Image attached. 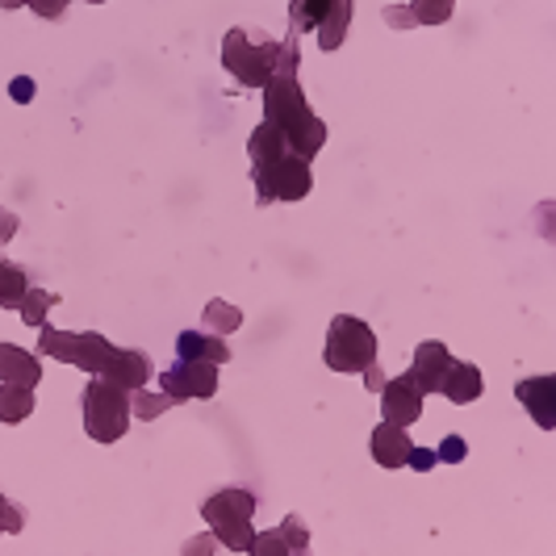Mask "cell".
<instances>
[{"instance_id":"1","label":"cell","mask_w":556,"mask_h":556,"mask_svg":"<svg viewBox=\"0 0 556 556\" xmlns=\"http://www.w3.org/2000/svg\"><path fill=\"white\" fill-rule=\"evenodd\" d=\"M38 352L55 356L63 364H76L92 377H110L126 390H139L151 381V361L135 348H113L105 334L97 331H55V327H38Z\"/></svg>"},{"instance_id":"2","label":"cell","mask_w":556,"mask_h":556,"mask_svg":"<svg viewBox=\"0 0 556 556\" xmlns=\"http://www.w3.org/2000/svg\"><path fill=\"white\" fill-rule=\"evenodd\" d=\"M264 126L306 164L327 142V122L309 110L298 72H285V76H273L264 84Z\"/></svg>"},{"instance_id":"3","label":"cell","mask_w":556,"mask_h":556,"mask_svg":"<svg viewBox=\"0 0 556 556\" xmlns=\"http://www.w3.org/2000/svg\"><path fill=\"white\" fill-rule=\"evenodd\" d=\"M248 151H251L255 197H260L264 205H273V201H302V197L309 193V185H314L309 164L306 160H298V155H293V151H289L264 122L251 130Z\"/></svg>"},{"instance_id":"4","label":"cell","mask_w":556,"mask_h":556,"mask_svg":"<svg viewBox=\"0 0 556 556\" xmlns=\"http://www.w3.org/2000/svg\"><path fill=\"white\" fill-rule=\"evenodd\" d=\"M302 63V47L298 38H280V42H255L248 29H230L223 38V67L243 84V88H264L273 76L298 72Z\"/></svg>"},{"instance_id":"5","label":"cell","mask_w":556,"mask_h":556,"mask_svg":"<svg viewBox=\"0 0 556 556\" xmlns=\"http://www.w3.org/2000/svg\"><path fill=\"white\" fill-rule=\"evenodd\" d=\"M84 431L97 440V444H117L122 435H126V427H130V390L126 386H117L110 377H97V381H88V390H84Z\"/></svg>"},{"instance_id":"6","label":"cell","mask_w":556,"mask_h":556,"mask_svg":"<svg viewBox=\"0 0 556 556\" xmlns=\"http://www.w3.org/2000/svg\"><path fill=\"white\" fill-rule=\"evenodd\" d=\"M251 515H255V494L239 490V485L210 494L205 506H201V519L214 528V535L223 540V548H230V553H248L251 535H255L251 531Z\"/></svg>"},{"instance_id":"7","label":"cell","mask_w":556,"mask_h":556,"mask_svg":"<svg viewBox=\"0 0 556 556\" xmlns=\"http://www.w3.org/2000/svg\"><path fill=\"white\" fill-rule=\"evenodd\" d=\"M327 368L334 372H364L368 364H377V334L364 318H352V314H339L327 331Z\"/></svg>"},{"instance_id":"8","label":"cell","mask_w":556,"mask_h":556,"mask_svg":"<svg viewBox=\"0 0 556 556\" xmlns=\"http://www.w3.org/2000/svg\"><path fill=\"white\" fill-rule=\"evenodd\" d=\"M289 22L298 34H318L323 51H339L352 29V0H289Z\"/></svg>"},{"instance_id":"9","label":"cell","mask_w":556,"mask_h":556,"mask_svg":"<svg viewBox=\"0 0 556 556\" xmlns=\"http://www.w3.org/2000/svg\"><path fill=\"white\" fill-rule=\"evenodd\" d=\"M160 390L172 402H205L218 393V364L214 361H180L160 372Z\"/></svg>"},{"instance_id":"10","label":"cell","mask_w":556,"mask_h":556,"mask_svg":"<svg viewBox=\"0 0 556 556\" xmlns=\"http://www.w3.org/2000/svg\"><path fill=\"white\" fill-rule=\"evenodd\" d=\"M422 402H427V393L415 381V372H402V377L381 386V415H386V422L410 427V422L422 418Z\"/></svg>"},{"instance_id":"11","label":"cell","mask_w":556,"mask_h":556,"mask_svg":"<svg viewBox=\"0 0 556 556\" xmlns=\"http://www.w3.org/2000/svg\"><path fill=\"white\" fill-rule=\"evenodd\" d=\"M309 548V528L298 519V515H289L280 528L264 531V535H251L248 553L255 556H298Z\"/></svg>"},{"instance_id":"12","label":"cell","mask_w":556,"mask_h":556,"mask_svg":"<svg viewBox=\"0 0 556 556\" xmlns=\"http://www.w3.org/2000/svg\"><path fill=\"white\" fill-rule=\"evenodd\" d=\"M452 9H456V0H410L406 9H397V4H386V9H381V17H386L393 29L444 26L447 17H452Z\"/></svg>"},{"instance_id":"13","label":"cell","mask_w":556,"mask_h":556,"mask_svg":"<svg viewBox=\"0 0 556 556\" xmlns=\"http://www.w3.org/2000/svg\"><path fill=\"white\" fill-rule=\"evenodd\" d=\"M515 397L528 406V415L535 418V427L553 431L556 427V377H531L515 386Z\"/></svg>"},{"instance_id":"14","label":"cell","mask_w":556,"mask_h":556,"mask_svg":"<svg viewBox=\"0 0 556 556\" xmlns=\"http://www.w3.org/2000/svg\"><path fill=\"white\" fill-rule=\"evenodd\" d=\"M481 390H485V381H481V368L469 361H452L444 368V377H440V390L447 402H456V406H469V402H477L481 397Z\"/></svg>"},{"instance_id":"15","label":"cell","mask_w":556,"mask_h":556,"mask_svg":"<svg viewBox=\"0 0 556 556\" xmlns=\"http://www.w3.org/2000/svg\"><path fill=\"white\" fill-rule=\"evenodd\" d=\"M410 435H406V427H397V422H381L377 431H372V460L381 465V469H406V456H410Z\"/></svg>"},{"instance_id":"16","label":"cell","mask_w":556,"mask_h":556,"mask_svg":"<svg viewBox=\"0 0 556 556\" xmlns=\"http://www.w3.org/2000/svg\"><path fill=\"white\" fill-rule=\"evenodd\" d=\"M447 364H452V352H447L444 343H435V339H431V343H418L410 372H415V381L422 386V393L440 390V377H444Z\"/></svg>"},{"instance_id":"17","label":"cell","mask_w":556,"mask_h":556,"mask_svg":"<svg viewBox=\"0 0 556 556\" xmlns=\"http://www.w3.org/2000/svg\"><path fill=\"white\" fill-rule=\"evenodd\" d=\"M0 381L34 390V386L42 381V368H38V361H34L29 352H22L17 343H0Z\"/></svg>"},{"instance_id":"18","label":"cell","mask_w":556,"mask_h":556,"mask_svg":"<svg viewBox=\"0 0 556 556\" xmlns=\"http://www.w3.org/2000/svg\"><path fill=\"white\" fill-rule=\"evenodd\" d=\"M176 356H180V361H214V364H226V361H230V348H226L223 334L185 331V334H176Z\"/></svg>"},{"instance_id":"19","label":"cell","mask_w":556,"mask_h":556,"mask_svg":"<svg viewBox=\"0 0 556 556\" xmlns=\"http://www.w3.org/2000/svg\"><path fill=\"white\" fill-rule=\"evenodd\" d=\"M34 415V390L0 381V422H22Z\"/></svg>"},{"instance_id":"20","label":"cell","mask_w":556,"mask_h":556,"mask_svg":"<svg viewBox=\"0 0 556 556\" xmlns=\"http://www.w3.org/2000/svg\"><path fill=\"white\" fill-rule=\"evenodd\" d=\"M26 289H29V285H26V268L0 255V306L17 309V306H22V298H26Z\"/></svg>"},{"instance_id":"21","label":"cell","mask_w":556,"mask_h":556,"mask_svg":"<svg viewBox=\"0 0 556 556\" xmlns=\"http://www.w3.org/2000/svg\"><path fill=\"white\" fill-rule=\"evenodd\" d=\"M205 327H210L214 334H235L239 327H243V309L218 298V302H210V306H205Z\"/></svg>"},{"instance_id":"22","label":"cell","mask_w":556,"mask_h":556,"mask_svg":"<svg viewBox=\"0 0 556 556\" xmlns=\"http://www.w3.org/2000/svg\"><path fill=\"white\" fill-rule=\"evenodd\" d=\"M55 302L59 298L55 293H47V289H26V298H22L17 314H22L26 327H42V323H47V309L55 306Z\"/></svg>"},{"instance_id":"23","label":"cell","mask_w":556,"mask_h":556,"mask_svg":"<svg viewBox=\"0 0 556 556\" xmlns=\"http://www.w3.org/2000/svg\"><path fill=\"white\" fill-rule=\"evenodd\" d=\"M172 406H176V402H172L164 390L151 393L147 386L130 390V415H135V418H155V415H164V410H172Z\"/></svg>"},{"instance_id":"24","label":"cell","mask_w":556,"mask_h":556,"mask_svg":"<svg viewBox=\"0 0 556 556\" xmlns=\"http://www.w3.org/2000/svg\"><path fill=\"white\" fill-rule=\"evenodd\" d=\"M22 4H29V9H34L38 17H47V22H59L72 0H0V9H22Z\"/></svg>"},{"instance_id":"25","label":"cell","mask_w":556,"mask_h":556,"mask_svg":"<svg viewBox=\"0 0 556 556\" xmlns=\"http://www.w3.org/2000/svg\"><path fill=\"white\" fill-rule=\"evenodd\" d=\"M22 528H26V510H22V506H13V502L0 494V535L22 531Z\"/></svg>"},{"instance_id":"26","label":"cell","mask_w":556,"mask_h":556,"mask_svg":"<svg viewBox=\"0 0 556 556\" xmlns=\"http://www.w3.org/2000/svg\"><path fill=\"white\" fill-rule=\"evenodd\" d=\"M469 456V444L460 440V435H447L444 444H440V452H435V460H447V465H456V460H465Z\"/></svg>"},{"instance_id":"27","label":"cell","mask_w":556,"mask_h":556,"mask_svg":"<svg viewBox=\"0 0 556 556\" xmlns=\"http://www.w3.org/2000/svg\"><path fill=\"white\" fill-rule=\"evenodd\" d=\"M406 465H410V469H418V473H427V469H435V452H431V447H410Z\"/></svg>"},{"instance_id":"28","label":"cell","mask_w":556,"mask_h":556,"mask_svg":"<svg viewBox=\"0 0 556 556\" xmlns=\"http://www.w3.org/2000/svg\"><path fill=\"white\" fill-rule=\"evenodd\" d=\"M9 92H13V101L29 105V101H34V80H29V76H17V80L9 84Z\"/></svg>"},{"instance_id":"29","label":"cell","mask_w":556,"mask_h":556,"mask_svg":"<svg viewBox=\"0 0 556 556\" xmlns=\"http://www.w3.org/2000/svg\"><path fill=\"white\" fill-rule=\"evenodd\" d=\"M17 214H13V210H0V243H9V239H13V235H17Z\"/></svg>"},{"instance_id":"30","label":"cell","mask_w":556,"mask_h":556,"mask_svg":"<svg viewBox=\"0 0 556 556\" xmlns=\"http://www.w3.org/2000/svg\"><path fill=\"white\" fill-rule=\"evenodd\" d=\"M364 381H368V390H372V393H381V386H386V372H381L377 364H368V368H364Z\"/></svg>"},{"instance_id":"31","label":"cell","mask_w":556,"mask_h":556,"mask_svg":"<svg viewBox=\"0 0 556 556\" xmlns=\"http://www.w3.org/2000/svg\"><path fill=\"white\" fill-rule=\"evenodd\" d=\"M88 4H105V0H88Z\"/></svg>"}]
</instances>
